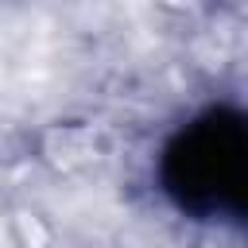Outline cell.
I'll return each instance as SVG.
<instances>
[{"mask_svg":"<svg viewBox=\"0 0 248 248\" xmlns=\"http://www.w3.org/2000/svg\"><path fill=\"white\" fill-rule=\"evenodd\" d=\"M163 178L182 209H194V213L240 209V198H244L240 120L229 112H209L194 120L167 147Z\"/></svg>","mask_w":248,"mask_h":248,"instance_id":"1","label":"cell"}]
</instances>
